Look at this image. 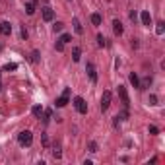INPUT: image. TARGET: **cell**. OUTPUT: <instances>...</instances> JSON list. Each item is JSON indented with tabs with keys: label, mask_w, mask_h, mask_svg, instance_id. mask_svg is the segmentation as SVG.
Listing matches in <instances>:
<instances>
[{
	"label": "cell",
	"mask_w": 165,
	"mask_h": 165,
	"mask_svg": "<svg viewBox=\"0 0 165 165\" xmlns=\"http://www.w3.org/2000/svg\"><path fill=\"white\" fill-rule=\"evenodd\" d=\"M16 68H18V64L10 62V64H6V66H4V68H2V72H10V70H16Z\"/></svg>",
	"instance_id": "cell-23"
},
{
	"label": "cell",
	"mask_w": 165,
	"mask_h": 165,
	"mask_svg": "<svg viewBox=\"0 0 165 165\" xmlns=\"http://www.w3.org/2000/svg\"><path fill=\"white\" fill-rule=\"evenodd\" d=\"M150 134H159V128H158V126H150Z\"/></svg>",
	"instance_id": "cell-29"
},
{
	"label": "cell",
	"mask_w": 165,
	"mask_h": 165,
	"mask_svg": "<svg viewBox=\"0 0 165 165\" xmlns=\"http://www.w3.org/2000/svg\"><path fill=\"white\" fill-rule=\"evenodd\" d=\"M18 142L22 144V146H31V142H33V134L29 130H22L18 134Z\"/></svg>",
	"instance_id": "cell-1"
},
{
	"label": "cell",
	"mask_w": 165,
	"mask_h": 165,
	"mask_svg": "<svg viewBox=\"0 0 165 165\" xmlns=\"http://www.w3.org/2000/svg\"><path fill=\"white\" fill-rule=\"evenodd\" d=\"M150 105H158V97L155 95H150Z\"/></svg>",
	"instance_id": "cell-30"
},
{
	"label": "cell",
	"mask_w": 165,
	"mask_h": 165,
	"mask_svg": "<svg viewBox=\"0 0 165 165\" xmlns=\"http://www.w3.org/2000/svg\"><path fill=\"white\" fill-rule=\"evenodd\" d=\"M130 84L134 86V88H138V86H140V80H138V74H136V72L130 74Z\"/></svg>",
	"instance_id": "cell-16"
},
{
	"label": "cell",
	"mask_w": 165,
	"mask_h": 165,
	"mask_svg": "<svg viewBox=\"0 0 165 165\" xmlns=\"http://www.w3.org/2000/svg\"><path fill=\"white\" fill-rule=\"evenodd\" d=\"M89 152H97V142H89Z\"/></svg>",
	"instance_id": "cell-28"
},
{
	"label": "cell",
	"mask_w": 165,
	"mask_h": 165,
	"mask_svg": "<svg viewBox=\"0 0 165 165\" xmlns=\"http://www.w3.org/2000/svg\"><path fill=\"white\" fill-rule=\"evenodd\" d=\"M80 56H82V49H80V47H74V49H72V58H74V62H78V60H80Z\"/></svg>",
	"instance_id": "cell-13"
},
{
	"label": "cell",
	"mask_w": 165,
	"mask_h": 165,
	"mask_svg": "<svg viewBox=\"0 0 165 165\" xmlns=\"http://www.w3.org/2000/svg\"><path fill=\"white\" fill-rule=\"evenodd\" d=\"M12 33V26L8 22H2L0 23V35H10Z\"/></svg>",
	"instance_id": "cell-9"
},
{
	"label": "cell",
	"mask_w": 165,
	"mask_h": 165,
	"mask_svg": "<svg viewBox=\"0 0 165 165\" xmlns=\"http://www.w3.org/2000/svg\"><path fill=\"white\" fill-rule=\"evenodd\" d=\"M118 95H121V101H122V105L128 109V105H130V99H128V93H126V89H124V86H118Z\"/></svg>",
	"instance_id": "cell-6"
},
{
	"label": "cell",
	"mask_w": 165,
	"mask_h": 165,
	"mask_svg": "<svg viewBox=\"0 0 165 165\" xmlns=\"http://www.w3.org/2000/svg\"><path fill=\"white\" fill-rule=\"evenodd\" d=\"M163 31H165V23H163V22H159V23H158V27H155V33H158V35H163Z\"/></svg>",
	"instance_id": "cell-21"
},
{
	"label": "cell",
	"mask_w": 165,
	"mask_h": 165,
	"mask_svg": "<svg viewBox=\"0 0 165 165\" xmlns=\"http://www.w3.org/2000/svg\"><path fill=\"white\" fill-rule=\"evenodd\" d=\"M113 31H115V35H122V31H124V27H122V23L118 20L113 22Z\"/></svg>",
	"instance_id": "cell-10"
},
{
	"label": "cell",
	"mask_w": 165,
	"mask_h": 165,
	"mask_svg": "<svg viewBox=\"0 0 165 165\" xmlns=\"http://www.w3.org/2000/svg\"><path fill=\"white\" fill-rule=\"evenodd\" d=\"M31 2H37V0H31Z\"/></svg>",
	"instance_id": "cell-31"
},
{
	"label": "cell",
	"mask_w": 165,
	"mask_h": 165,
	"mask_svg": "<svg viewBox=\"0 0 165 165\" xmlns=\"http://www.w3.org/2000/svg\"><path fill=\"white\" fill-rule=\"evenodd\" d=\"M43 122H49L51 121V117H52V113H51V109H47V111H43Z\"/></svg>",
	"instance_id": "cell-22"
},
{
	"label": "cell",
	"mask_w": 165,
	"mask_h": 165,
	"mask_svg": "<svg viewBox=\"0 0 165 165\" xmlns=\"http://www.w3.org/2000/svg\"><path fill=\"white\" fill-rule=\"evenodd\" d=\"M97 45H99V47H107V39L101 35V33L97 35Z\"/></svg>",
	"instance_id": "cell-20"
},
{
	"label": "cell",
	"mask_w": 165,
	"mask_h": 165,
	"mask_svg": "<svg viewBox=\"0 0 165 165\" xmlns=\"http://www.w3.org/2000/svg\"><path fill=\"white\" fill-rule=\"evenodd\" d=\"M31 113H33V117L41 118V115H43V107H41V105H35V107L31 109Z\"/></svg>",
	"instance_id": "cell-14"
},
{
	"label": "cell",
	"mask_w": 165,
	"mask_h": 165,
	"mask_svg": "<svg viewBox=\"0 0 165 165\" xmlns=\"http://www.w3.org/2000/svg\"><path fill=\"white\" fill-rule=\"evenodd\" d=\"M55 49H56V51H62V49H64V43H60V41H56V43H55Z\"/></svg>",
	"instance_id": "cell-27"
},
{
	"label": "cell",
	"mask_w": 165,
	"mask_h": 165,
	"mask_svg": "<svg viewBox=\"0 0 165 165\" xmlns=\"http://www.w3.org/2000/svg\"><path fill=\"white\" fill-rule=\"evenodd\" d=\"M26 12H27V16H33V14H35V2H27V4H26Z\"/></svg>",
	"instance_id": "cell-15"
},
{
	"label": "cell",
	"mask_w": 165,
	"mask_h": 165,
	"mask_svg": "<svg viewBox=\"0 0 165 165\" xmlns=\"http://www.w3.org/2000/svg\"><path fill=\"white\" fill-rule=\"evenodd\" d=\"M41 142H43V146H45V148H49V138H47V134H45V132L41 134Z\"/></svg>",
	"instance_id": "cell-24"
},
{
	"label": "cell",
	"mask_w": 165,
	"mask_h": 165,
	"mask_svg": "<svg viewBox=\"0 0 165 165\" xmlns=\"http://www.w3.org/2000/svg\"><path fill=\"white\" fill-rule=\"evenodd\" d=\"M37 60H39V52L33 51V52H31V62H37Z\"/></svg>",
	"instance_id": "cell-25"
},
{
	"label": "cell",
	"mask_w": 165,
	"mask_h": 165,
	"mask_svg": "<svg viewBox=\"0 0 165 165\" xmlns=\"http://www.w3.org/2000/svg\"><path fill=\"white\" fill-rule=\"evenodd\" d=\"M86 72H88L89 80L95 84V82H97V70H95V66H93L92 62H88V64H86Z\"/></svg>",
	"instance_id": "cell-5"
},
{
	"label": "cell",
	"mask_w": 165,
	"mask_h": 165,
	"mask_svg": "<svg viewBox=\"0 0 165 165\" xmlns=\"http://www.w3.org/2000/svg\"><path fill=\"white\" fill-rule=\"evenodd\" d=\"M140 18H142V23H144L146 27H150V26H152V16H150V12H148V10H144Z\"/></svg>",
	"instance_id": "cell-8"
},
{
	"label": "cell",
	"mask_w": 165,
	"mask_h": 165,
	"mask_svg": "<svg viewBox=\"0 0 165 165\" xmlns=\"http://www.w3.org/2000/svg\"><path fill=\"white\" fill-rule=\"evenodd\" d=\"M70 39H72V35H70V33H62V35H60V37H58L56 41H60V43H64V45H66V43H68Z\"/></svg>",
	"instance_id": "cell-17"
},
{
	"label": "cell",
	"mask_w": 165,
	"mask_h": 165,
	"mask_svg": "<svg viewBox=\"0 0 165 165\" xmlns=\"http://www.w3.org/2000/svg\"><path fill=\"white\" fill-rule=\"evenodd\" d=\"M74 31H76L78 33V35H82V33H84V27H82V23H80V20H78V18H74Z\"/></svg>",
	"instance_id": "cell-11"
},
{
	"label": "cell",
	"mask_w": 165,
	"mask_h": 165,
	"mask_svg": "<svg viewBox=\"0 0 165 165\" xmlns=\"http://www.w3.org/2000/svg\"><path fill=\"white\" fill-rule=\"evenodd\" d=\"M52 158H55V159H60V158H62V152H60L58 146H55V150H52Z\"/></svg>",
	"instance_id": "cell-19"
},
{
	"label": "cell",
	"mask_w": 165,
	"mask_h": 165,
	"mask_svg": "<svg viewBox=\"0 0 165 165\" xmlns=\"http://www.w3.org/2000/svg\"><path fill=\"white\" fill-rule=\"evenodd\" d=\"M62 27H64L62 22H56V23H55V31H62Z\"/></svg>",
	"instance_id": "cell-26"
},
{
	"label": "cell",
	"mask_w": 165,
	"mask_h": 165,
	"mask_svg": "<svg viewBox=\"0 0 165 165\" xmlns=\"http://www.w3.org/2000/svg\"><path fill=\"white\" fill-rule=\"evenodd\" d=\"M150 86H152V76H148V78H144V80L140 82L138 89H146V88H150Z\"/></svg>",
	"instance_id": "cell-12"
},
{
	"label": "cell",
	"mask_w": 165,
	"mask_h": 165,
	"mask_svg": "<svg viewBox=\"0 0 165 165\" xmlns=\"http://www.w3.org/2000/svg\"><path fill=\"white\" fill-rule=\"evenodd\" d=\"M92 23L93 26H101V16L99 14H92Z\"/></svg>",
	"instance_id": "cell-18"
},
{
	"label": "cell",
	"mask_w": 165,
	"mask_h": 165,
	"mask_svg": "<svg viewBox=\"0 0 165 165\" xmlns=\"http://www.w3.org/2000/svg\"><path fill=\"white\" fill-rule=\"evenodd\" d=\"M74 107H76V111L82 113V115L88 113V103H86L84 97H74Z\"/></svg>",
	"instance_id": "cell-2"
},
{
	"label": "cell",
	"mask_w": 165,
	"mask_h": 165,
	"mask_svg": "<svg viewBox=\"0 0 165 165\" xmlns=\"http://www.w3.org/2000/svg\"><path fill=\"white\" fill-rule=\"evenodd\" d=\"M55 103H56V107H66V105H68V103H70V88H66L62 92V95L56 97Z\"/></svg>",
	"instance_id": "cell-3"
},
{
	"label": "cell",
	"mask_w": 165,
	"mask_h": 165,
	"mask_svg": "<svg viewBox=\"0 0 165 165\" xmlns=\"http://www.w3.org/2000/svg\"><path fill=\"white\" fill-rule=\"evenodd\" d=\"M111 92H103V95H101V111H107L109 109V105H111Z\"/></svg>",
	"instance_id": "cell-4"
},
{
	"label": "cell",
	"mask_w": 165,
	"mask_h": 165,
	"mask_svg": "<svg viewBox=\"0 0 165 165\" xmlns=\"http://www.w3.org/2000/svg\"><path fill=\"white\" fill-rule=\"evenodd\" d=\"M41 14H43V20H45V22H52V20H55V12H52L51 8H43V12H41Z\"/></svg>",
	"instance_id": "cell-7"
}]
</instances>
